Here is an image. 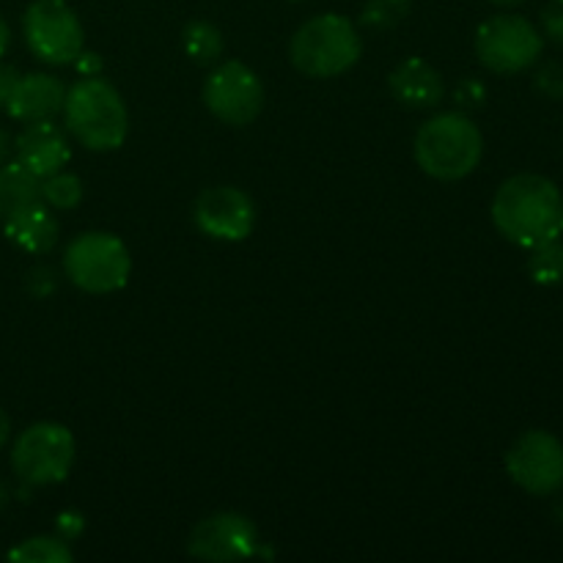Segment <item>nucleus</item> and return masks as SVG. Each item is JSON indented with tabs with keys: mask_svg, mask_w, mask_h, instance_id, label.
Returning a JSON list of instances; mask_svg holds the SVG:
<instances>
[{
	"mask_svg": "<svg viewBox=\"0 0 563 563\" xmlns=\"http://www.w3.org/2000/svg\"><path fill=\"white\" fill-rule=\"evenodd\" d=\"M493 223L517 247L537 251L563 236V196L555 181L539 174H517L493 198Z\"/></svg>",
	"mask_w": 563,
	"mask_h": 563,
	"instance_id": "f257e3e1",
	"label": "nucleus"
},
{
	"mask_svg": "<svg viewBox=\"0 0 563 563\" xmlns=\"http://www.w3.org/2000/svg\"><path fill=\"white\" fill-rule=\"evenodd\" d=\"M66 130L91 152H115L130 132V113L121 93L102 77H82L66 91Z\"/></svg>",
	"mask_w": 563,
	"mask_h": 563,
	"instance_id": "f03ea898",
	"label": "nucleus"
},
{
	"mask_svg": "<svg viewBox=\"0 0 563 563\" xmlns=\"http://www.w3.org/2000/svg\"><path fill=\"white\" fill-rule=\"evenodd\" d=\"M416 163L438 181H460L478 168L484 137L471 115L438 113L418 130Z\"/></svg>",
	"mask_w": 563,
	"mask_h": 563,
	"instance_id": "7ed1b4c3",
	"label": "nucleus"
},
{
	"mask_svg": "<svg viewBox=\"0 0 563 563\" xmlns=\"http://www.w3.org/2000/svg\"><path fill=\"white\" fill-rule=\"evenodd\" d=\"M363 42L357 27L341 14H319L297 27L289 55L297 71L308 77H339L361 60Z\"/></svg>",
	"mask_w": 563,
	"mask_h": 563,
	"instance_id": "20e7f679",
	"label": "nucleus"
},
{
	"mask_svg": "<svg viewBox=\"0 0 563 563\" xmlns=\"http://www.w3.org/2000/svg\"><path fill=\"white\" fill-rule=\"evenodd\" d=\"M64 273L77 289L88 295H110L124 289L132 273V258L124 242L108 231L77 234L64 251Z\"/></svg>",
	"mask_w": 563,
	"mask_h": 563,
	"instance_id": "39448f33",
	"label": "nucleus"
},
{
	"mask_svg": "<svg viewBox=\"0 0 563 563\" xmlns=\"http://www.w3.org/2000/svg\"><path fill=\"white\" fill-rule=\"evenodd\" d=\"M75 465V438L66 427L42 421L27 427L11 449V467L27 487H49L69 476Z\"/></svg>",
	"mask_w": 563,
	"mask_h": 563,
	"instance_id": "423d86ee",
	"label": "nucleus"
},
{
	"mask_svg": "<svg viewBox=\"0 0 563 563\" xmlns=\"http://www.w3.org/2000/svg\"><path fill=\"white\" fill-rule=\"evenodd\" d=\"M544 49L542 33L520 14H498L476 31V55L495 75H517L531 69Z\"/></svg>",
	"mask_w": 563,
	"mask_h": 563,
	"instance_id": "0eeeda50",
	"label": "nucleus"
},
{
	"mask_svg": "<svg viewBox=\"0 0 563 563\" xmlns=\"http://www.w3.org/2000/svg\"><path fill=\"white\" fill-rule=\"evenodd\" d=\"M31 53L49 66L75 64L82 53V25L64 0H33L22 16Z\"/></svg>",
	"mask_w": 563,
	"mask_h": 563,
	"instance_id": "6e6552de",
	"label": "nucleus"
},
{
	"mask_svg": "<svg viewBox=\"0 0 563 563\" xmlns=\"http://www.w3.org/2000/svg\"><path fill=\"white\" fill-rule=\"evenodd\" d=\"M203 104L223 124L247 126L262 113L264 86L251 66L225 60L203 82Z\"/></svg>",
	"mask_w": 563,
	"mask_h": 563,
	"instance_id": "1a4fd4ad",
	"label": "nucleus"
},
{
	"mask_svg": "<svg viewBox=\"0 0 563 563\" xmlns=\"http://www.w3.org/2000/svg\"><path fill=\"white\" fill-rule=\"evenodd\" d=\"M506 473L537 498L555 495L563 487V443L544 429L520 434L506 451Z\"/></svg>",
	"mask_w": 563,
	"mask_h": 563,
	"instance_id": "9d476101",
	"label": "nucleus"
},
{
	"mask_svg": "<svg viewBox=\"0 0 563 563\" xmlns=\"http://www.w3.org/2000/svg\"><path fill=\"white\" fill-rule=\"evenodd\" d=\"M192 218L201 234L220 242H242L256 225V203L245 190L231 185L209 187L196 198Z\"/></svg>",
	"mask_w": 563,
	"mask_h": 563,
	"instance_id": "9b49d317",
	"label": "nucleus"
},
{
	"mask_svg": "<svg viewBox=\"0 0 563 563\" xmlns=\"http://www.w3.org/2000/svg\"><path fill=\"white\" fill-rule=\"evenodd\" d=\"M258 544L256 526L245 515L218 511L192 528L187 553L201 561H242L253 559Z\"/></svg>",
	"mask_w": 563,
	"mask_h": 563,
	"instance_id": "f8f14e48",
	"label": "nucleus"
},
{
	"mask_svg": "<svg viewBox=\"0 0 563 563\" xmlns=\"http://www.w3.org/2000/svg\"><path fill=\"white\" fill-rule=\"evenodd\" d=\"M16 163L25 165L38 179L58 174L71 159V146L66 132L55 121H33L14 141Z\"/></svg>",
	"mask_w": 563,
	"mask_h": 563,
	"instance_id": "ddd939ff",
	"label": "nucleus"
},
{
	"mask_svg": "<svg viewBox=\"0 0 563 563\" xmlns=\"http://www.w3.org/2000/svg\"><path fill=\"white\" fill-rule=\"evenodd\" d=\"M64 99L66 88L60 86L58 77L33 71V75H20L3 108L11 119L33 124V121H55V115L64 113Z\"/></svg>",
	"mask_w": 563,
	"mask_h": 563,
	"instance_id": "4468645a",
	"label": "nucleus"
},
{
	"mask_svg": "<svg viewBox=\"0 0 563 563\" xmlns=\"http://www.w3.org/2000/svg\"><path fill=\"white\" fill-rule=\"evenodd\" d=\"M388 88L396 97V102L412 110H429L440 104L445 88L443 77L434 66H429L423 58H407L390 71Z\"/></svg>",
	"mask_w": 563,
	"mask_h": 563,
	"instance_id": "2eb2a0df",
	"label": "nucleus"
},
{
	"mask_svg": "<svg viewBox=\"0 0 563 563\" xmlns=\"http://www.w3.org/2000/svg\"><path fill=\"white\" fill-rule=\"evenodd\" d=\"M3 231L16 247H22L25 253H47L53 251L55 242H58L60 225L58 218L49 212V207L44 201L31 203V207L20 209L16 214L3 220Z\"/></svg>",
	"mask_w": 563,
	"mask_h": 563,
	"instance_id": "dca6fc26",
	"label": "nucleus"
},
{
	"mask_svg": "<svg viewBox=\"0 0 563 563\" xmlns=\"http://www.w3.org/2000/svg\"><path fill=\"white\" fill-rule=\"evenodd\" d=\"M42 201V179L22 163L0 165V220Z\"/></svg>",
	"mask_w": 563,
	"mask_h": 563,
	"instance_id": "f3484780",
	"label": "nucleus"
},
{
	"mask_svg": "<svg viewBox=\"0 0 563 563\" xmlns=\"http://www.w3.org/2000/svg\"><path fill=\"white\" fill-rule=\"evenodd\" d=\"M181 47H185L187 58L196 60L198 66H209L223 53V33L207 20L187 22L185 31H181Z\"/></svg>",
	"mask_w": 563,
	"mask_h": 563,
	"instance_id": "a211bd4d",
	"label": "nucleus"
},
{
	"mask_svg": "<svg viewBox=\"0 0 563 563\" xmlns=\"http://www.w3.org/2000/svg\"><path fill=\"white\" fill-rule=\"evenodd\" d=\"M9 561L16 563H69L71 550L69 542L60 537H36L22 542L9 553Z\"/></svg>",
	"mask_w": 563,
	"mask_h": 563,
	"instance_id": "6ab92c4d",
	"label": "nucleus"
},
{
	"mask_svg": "<svg viewBox=\"0 0 563 563\" xmlns=\"http://www.w3.org/2000/svg\"><path fill=\"white\" fill-rule=\"evenodd\" d=\"M528 275L539 286H563V240L531 251L528 258Z\"/></svg>",
	"mask_w": 563,
	"mask_h": 563,
	"instance_id": "aec40b11",
	"label": "nucleus"
},
{
	"mask_svg": "<svg viewBox=\"0 0 563 563\" xmlns=\"http://www.w3.org/2000/svg\"><path fill=\"white\" fill-rule=\"evenodd\" d=\"M42 201L47 203L49 209H75L77 203L82 201V181L80 176L66 174V170H58V174L42 179Z\"/></svg>",
	"mask_w": 563,
	"mask_h": 563,
	"instance_id": "412c9836",
	"label": "nucleus"
},
{
	"mask_svg": "<svg viewBox=\"0 0 563 563\" xmlns=\"http://www.w3.org/2000/svg\"><path fill=\"white\" fill-rule=\"evenodd\" d=\"M412 0H366L361 11V22L372 31H388L407 20Z\"/></svg>",
	"mask_w": 563,
	"mask_h": 563,
	"instance_id": "4be33fe9",
	"label": "nucleus"
},
{
	"mask_svg": "<svg viewBox=\"0 0 563 563\" xmlns=\"http://www.w3.org/2000/svg\"><path fill=\"white\" fill-rule=\"evenodd\" d=\"M484 99H487V88L476 77H465L454 88V102H460L462 108H478V104H484Z\"/></svg>",
	"mask_w": 563,
	"mask_h": 563,
	"instance_id": "5701e85b",
	"label": "nucleus"
},
{
	"mask_svg": "<svg viewBox=\"0 0 563 563\" xmlns=\"http://www.w3.org/2000/svg\"><path fill=\"white\" fill-rule=\"evenodd\" d=\"M542 27L555 44H563V0H548L542 9Z\"/></svg>",
	"mask_w": 563,
	"mask_h": 563,
	"instance_id": "b1692460",
	"label": "nucleus"
},
{
	"mask_svg": "<svg viewBox=\"0 0 563 563\" xmlns=\"http://www.w3.org/2000/svg\"><path fill=\"white\" fill-rule=\"evenodd\" d=\"M537 88L544 97L561 99L563 97V69L559 64H548L544 69H539L537 75Z\"/></svg>",
	"mask_w": 563,
	"mask_h": 563,
	"instance_id": "393cba45",
	"label": "nucleus"
},
{
	"mask_svg": "<svg viewBox=\"0 0 563 563\" xmlns=\"http://www.w3.org/2000/svg\"><path fill=\"white\" fill-rule=\"evenodd\" d=\"M55 528H58V537L64 542H75L86 531V517L80 511H60L58 520H55Z\"/></svg>",
	"mask_w": 563,
	"mask_h": 563,
	"instance_id": "a878e982",
	"label": "nucleus"
},
{
	"mask_svg": "<svg viewBox=\"0 0 563 563\" xmlns=\"http://www.w3.org/2000/svg\"><path fill=\"white\" fill-rule=\"evenodd\" d=\"M27 289L36 297H47L55 291V273L49 267H33L27 273Z\"/></svg>",
	"mask_w": 563,
	"mask_h": 563,
	"instance_id": "bb28decb",
	"label": "nucleus"
},
{
	"mask_svg": "<svg viewBox=\"0 0 563 563\" xmlns=\"http://www.w3.org/2000/svg\"><path fill=\"white\" fill-rule=\"evenodd\" d=\"M75 66L82 77H99V71H102V58H99L97 53H86V49H82L75 58Z\"/></svg>",
	"mask_w": 563,
	"mask_h": 563,
	"instance_id": "cd10ccee",
	"label": "nucleus"
},
{
	"mask_svg": "<svg viewBox=\"0 0 563 563\" xmlns=\"http://www.w3.org/2000/svg\"><path fill=\"white\" fill-rule=\"evenodd\" d=\"M16 80H20V71H16L14 66L0 64V99H3V104H5V99H9V93L14 91Z\"/></svg>",
	"mask_w": 563,
	"mask_h": 563,
	"instance_id": "c85d7f7f",
	"label": "nucleus"
},
{
	"mask_svg": "<svg viewBox=\"0 0 563 563\" xmlns=\"http://www.w3.org/2000/svg\"><path fill=\"white\" fill-rule=\"evenodd\" d=\"M11 148H14V141H11V135L5 130H0V165L5 163V157L11 154Z\"/></svg>",
	"mask_w": 563,
	"mask_h": 563,
	"instance_id": "c756f323",
	"label": "nucleus"
},
{
	"mask_svg": "<svg viewBox=\"0 0 563 563\" xmlns=\"http://www.w3.org/2000/svg\"><path fill=\"white\" fill-rule=\"evenodd\" d=\"M9 42H11V31L9 25H5L3 16H0V58H3L5 49H9Z\"/></svg>",
	"mask_w": 563,
	"mask_h": 563,
	"instance_id": "7c9ffc66",
	"label": "nucleus"
},
{
	"mask_svg": "<svg viewBox=\"0 0 563 563\" xmlns=\"http://www.w3.org/2000/svg\"><path fill=\"white\" fill-rule=\"evenodd\" d=\"M11 434V423H9V416H5L3 410H0V449L5 445V440H9Z\"/></svg>",
	"mask_w": 563,
	"mask_h": 563,
	"instance_id": "2f4dec72",
	"label": "nucleus"
},
{
	"mask_svg": "<svg viewBox=\"0 0 563 563\" xmlns=\"http://www.w3.org/2000/svg\"><path fill=\"white\" fill-rule=\"evenodd\" d=\"M489 3L504 5V9H511V5H520V3H526V0H489Z\"/></svg>",
	"mask_w": 563,
	"mask_h": 563,
	"instance_id": "473e14b6",
	"label": "nucleus"
},
{
	"mask_svg": "<svg viewBox=\"0 0 563 563\" xmlns=\"http://www.w3.org/2000/svg\"><path fill=\"white\" fill-rule=\"evenodd\" d=\"M5 504H9V489H5L3 484H0V511H3Z\"/></svg>",
	"mask_w": 563,
	"mask_h": 563,
	"instance_id": "72a5a7b5",
	"label": "nucleus"
},
{
	"mask_svg": "<svg viewBox=\"0 0 563 563\" xmlns=\"http://www.w3.org/2000/svg\"><path fill=\"white\" fill-rule=\"evenodd\" d=\"M0 108H3V99H0Z\"/></svg>",
	"mask_w": 563,
	"mask_h": 563,
	"instance_id": "f704fd0d",
	"label": "nucleus"
}]
</instances>
